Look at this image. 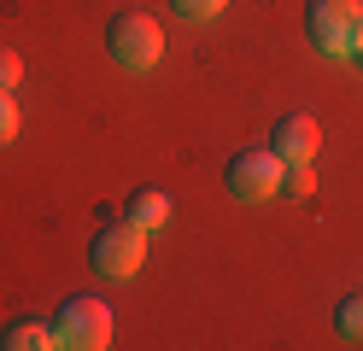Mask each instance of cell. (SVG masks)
<instances>
[{"label": "cell", "mask_w": 363, "mask_h": 351, "mask_svg": "<svg viewBox=\"0 0 363 351\" xmlns=\"http://www.w3.org/2000/svg\"><path fill=\"white\" fill-rule=\"evenodd\" d=\"M106 47H111V59L123 70H152L164 59V30H158V18H147V12H118L111 30H106Z\"/></svg>", "instance_id": "obj_1"}, {"label": "cell", "mask_w": 363, "mask_h": 351, "mask_svg": "<svg viewBox=\"0 0 363 351\" xmlns=\"http://www.w3.org/2000/svg\"><path fill=\"white\" fill-rule=\"evenodd\" d=\"M53 334H59V345L106 351V345H111V311H106L94 293H77V299H65V311H59V322H53Z\"/></svg>", "instance_id": "obj_2"}, {"label": "cell", "mask_w": 363, "mask_h": 351, "mask_svg": "<svg viewBox=\"0 0 363 351\" xmlns=\"http://www.w3.org/2000/svg\"><path fill=\"white\" fill-rule=\"evenodd\" d=\"M281 176H287V164L276 158V147H264V152H235V158H229V194L246 199V205L276 199V194H281Z\"/></svg>", "instance_id": "obj_3"}, {"label": "cell", "mask_w": 363, "mask_h": 351, "mask_svg": "<svg viewBox=\"0 0 363 351\" xmlns=\"http://www.w3.org/2000/svg\"><path fill=\"white\" fill-rule=\"evenodd\" d=\"M147 264V228L141 223H111V228H100V240H94V269L100 275H111V281H129L135 269Z\"/></svg>", "instance_id": "obj_4"}, {"label": "cell", "mask_w": 363, "mask_h": 351, "mask_svg": "<svg viewBox=\"0 0 363 351\" xmlns=\"http://www.w3.org/2000/svg\"><path fill=\"white\" fill-rule=\"evenodd\" d=\"M357 23H363V0H311V41L323 47V53L346 59Z\"/></svg>", "instance_id": "obj_5"}, {"label": "cell", "mask_w": 363, "mask_h": 351, "mask_svg": "<svg viewBox=\"0 0 363 351\" xmlns=\"http://www.w3.org/2000/svg\"><path fill=\"white\" fill-rule=\"evenodd\" d=\"M269 147H276L281 164H311L316 152H323V123L305 117V111H287L276 123V135H269Z\"/></svg>", "instance_id": "obj_6"}, {"label": "cell", "mask_w": 363, "mask_h": 351, "mask_svg": "<svg viewBox=\"0 0 363 351\" xmlns=\"http://www.w3.org/2000/svg\"><path fill=\"white\" fill-rule=\"evenodd\" d=\"M0 345L6 351H53L59 334H53V322H41V316H18V322H6Z\"/></svg>", "instance_id": "obj_7"}, {"label": "cell", "mask_w": 363, "mask_h": 351, "mask_svg": "<svg viewBox=\"0 0 363 351\" xmlns=\"http://www.w3.org/2000/svg\"><path fill=\"white\" fill-rule=\"evenodd\" d=\"M129 217L141 223L147 234H152V228H164V223H170V194H164V187H141V194L129 199Z\"/></svg>", "instance_id": "obj_8"}, {"label": "cell", "mask_w": 363, "mask_h": 351, "mask_svg": "<svg viewBox=\"0 0 363 351\" xmlns=\"http://www.w3.org/2000/svg\"><path fill=\"white\" fill-rule=\"evenodd\" d=\"M334 334H340V340H352V345H363V293H346V299H340V311H334Z\"/></svg>", "instance_id": "obj_9"}, {"label": "cell", "mask_w": 363, "mask_h": 351, "mask_svg": "<svg viewBox=\"0 0 363 351\" xmlns=\"http://www.w3.org/2000/svg\"><path fill=\"white\" fill-rule=\"evenodd\" d=\"M281 194H293V199L316 194V176H311V164H287V176H281Z\"/></svg>", "instance_id": "obj_10"}, {"label": "cell", "mask_w": 363, "mask_h": 351, "mask_svg": "<svg viewBox=\"0 0 363 351\" xmlns=\"http://www.w3.org/2000/svg\"><path fill=\"white\" fill-rule=\"evenodd\" d=\"M170 6L182 12V18H194V23H206V18H217L229 0H170Z\"/></svg>", "instance_id": "obj_11"}, {"label": "cell", "mask_w": 363, "mask_h": 351, "mask_svg": "<svg viewBox=\"0 0 363 351\" xmlns=\"http://www.w3.org/2000/svg\"><path fill=\"white\" fill-rule=\"evenodd\" d=\"M18 82H24V59L12 47H0V88H18Z\"/></svg>", "instance_id": "obj_12"}, {"label": "cell", "mask_w": 363, "mask_h": 351, "mask_svg": "<svg viewBox=\"0 0 363 351\" xmlns=\"http://www.w3.org/2000/svg\"><path fill=\"white\" fill-rule=\"evenodd\" d=\"M18 135V106H12V88H0V147Z\"/></svg>", "instance_id": "obj_13"}, {"label": "cell", "mask_w": 363, "mask_h": 351, "mask_svg": "<svg viewBox=\"0 0 363 351\" xmlns=\"http://www.w3.org/2000/svg\"><path fill=\"white\" fill-rule=\"evenodd\" d=\"M352 53H357V59H363V23H357V35H352Z\"/></svg>", "instance_id": "obj_14"}]
</instances>
